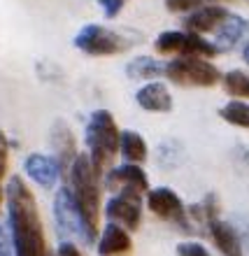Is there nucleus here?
I'll return each mask as SVG.
<instances>
[{"label": "nucleus", "mask_w": 249, "mask_h": 256, "mask_svg": "<svg viewBox=\"0 0 249 256\" xmlns=\"http://www.w3.org/2000/svg\"><path fill=\"white\" fill-rule=\"evenodd\" d=\"M138 108L144 112H154V114H166L172 110V94L163 82H147L144 86L138 88L135 94Z\"/></svg>", "instance_id": "obj_14"}, {"label": "nucleus", "mask_w": 249, "mask_h": 256, "mask_svg": "<svg viewBox=\"0 0 249 256\" xmlns=\"http://www.w3.org/2000/svg\"><path fill=\"white\" fill-rule=\"evenodd\" d=\"M102 184H105V189L114 191V194L144 196L152 189L147 180V172L138 163H124V166H116V168H110L102 175Z\"/></svg>", "instance_id": "obj_9"}, {"label": "nucleus", "mask_w": 249, "mask_h": 256, "mask_svg": "<svg viewBox=\"0 0 249 256\" xmlns=\"http://www.w3.org/2000/svg\"><path fill=\"white\" fill-rule=\"evenodd\" d=\"M242 61L249 66V42H247V44H244V47H242Z\"/></svg>", "instance_id": "obj_28"}, {"label": "nucleus", "mask_w": 249, "mask_h": 256, "mask_svg": "<svg viewBox=\"0 0 249 256\" xmlns=\"http://www.w3.org/2000/svg\"><path fill=\"white\" fill-rule=\"evenodd\" d=\"M119 154L126 163H144L147 161V142L138 130H122L119 133Z\"/></svg>", "instance_id": "obj_18"}, {"label": "nucleus", "mask_w": 249, "mask_h": 256, "mask_svg": "<svg viewBox=\"0 0 249 256\" xmlns=\"http://www.w3.org/2000/svg\"><path fill=\"white\" fill-rule=\"evenodd\" d=\"M72 44L86 56H116L133 47L128 38H124L122 33H116L112 28L100 26V24H86L74 35Z\"/></svg>", "instance_id": "obj_7"}, {"label": "nucleus", "mask_w": 249, "mask_h": 256, "mask_svg": "<svg viewBox=\"0 0 249 256\" xmlns=\"http://www.w3.org/2000/svg\"><path fill=\"white\" fill-rule=\"evenodd\" d=\"M0 256H14L12 240H10V230L5 224H0Z\"/></svg>", "instance_id": "obj_26"}, {"label": "nucleus", "mask_w": 249, "mask_h": 256, "mask_svg": "<svg viewBox=\"0 0 249 256\" xmlns=\"http://www.w3.org/2000/svg\"><path fill=\"white\" fill-rule=\"evenodd\" d=\"M68 189L72 194V200L86 224L98 233L100 222V198H102V172L94 166L88 154H77L74 163L68 170Z\"/></svg>", "instance_id": "obj_2"}, {"label": "nucleus", "mask_w": 249, "mask_h": 256, "mask_svg": "<svg viewBox=\"0 0 249 256\" xmlns=\"http://www.w3.org/2000/svg\"><path fill=\"white\" fill-rule=\"evenodd\" d=\"M249 30V21L244 19V16H240V14H233L228 12V16L224 19V24L219 28H216L214 33H216V47L222 49L224 47H230V44H236V42H240L247 35Z\"/></svg>", "instance_id": "obj_17"}, {"label": "nucleus", "mask_w": 249, "mask_h": 256, "mask_svg": "<svg viewBox=\"0 0 249 256\" xmlns=\"http://www.w3.org/2000/svg\"><path fill=\"white\" fill-rule=\"evenodd\" d=\"M119 126L114 122V114L110 110H96L88 116L86 124V140L88 147V158L94 161V166L100 170L102 175L112 168L116 154H119Z\"/></svg>", "instance_id": "obj_3"}, {"label": "nucleus", "mask_w": 249, "mask_h": 256, "mask_svg": "<svg viewBox=\"0 0 249 256\" xmlns=\"http://www.w3.org/2000/svg\"><path fill=\"white\" fill-rule=\"evenodd\" d=\"M154 49L161 56H200L210 61L222 52L214 42L191 30H166L154 40Z\"/></svg>", "instance_id": "obj_6"}, {"label": "nucleus", "mask_w": 249, "mask_h": 256, "mask_svg": "<svg viewBox=\"0 0 249 256\" xmlns=\"http://www.w3.org/2000/svg\"><path fill=\"white\" fill-rule=\"evenodd\" d=\"M56 256H82V252L77 250V244H74V242L61 240V244H58V254H56Z\"/></svg>", "instance_id": "obj_27"}, {"label": "nucleus", "mask_w": 249, "mask_h": 256, "mask_svg": "<svg viewBox=\"0 0 249 256\" xmlns=\"http://www.w3.org/2000/svg\"><path fill=\"white\" fill-rule=\"evenodd\" d=\"M54 222H56V230H58L61 240H68V242H74V244H84V247H91L98 240V233L82 216V212L74 205L72 194H70L68 186H61L54 196Z\"/></svg>", "instance_id": "obj_4"}, {"label": "nucleus", "mask_w": 249, "mask_h": 256, "mask_svg": "<svg viewBox=\"0 0 249 256\" xmlns=\"http://www.w3.org/2000/svg\"><path fill=\"white\" fill-rule=\"evenodd\" d=\"M98 254L100 256H122L126 252H130L133 240L128 236V230L124 226L114 222H108V226L102 228V233L98 236Z\"/></svg>", "instance_id": "obj_15"}, {"label": "nucleus", "mask_w": 249, "mask_h": 256, "mask_svg": "<svg viewBox=\"0 0 249 256\" xmlns=\"http://www.w3.org/2000/svg\"><path fill=\"white\" fill-rule=\"evenodd\" d=\"M5 205L14 256H49L38 200L21 175H12L5 182Z\"/></svg>", "instance_id": "obj_1"}, {"label": "nucleus", "mask_w": 249, "mask_h": 256, "mask_svg": "<svg viewBox=\"0 0 249 256\" xmlns=\"http://www.w3.org/2000/svg\"><path fill=\"white\" fill-rule=\"evenodd\" d=\"M222 2H228V0H163L166 10H168V12H175V14L194 12V10H198V7L222 5Z\"/></svg>", "instance_id": "obj_22"}, {"label": "nucleus", "mask_w": 249, "mask_h": 256, "mask_svg": "<svg viewBox=\"0 0 249 256\" xmlns=\"http://www.w3.org/2000/svg\"><path fill=\"white\" fill-rule=\"evenodd\" d=\"M144 196H147L149 212H154L163 222L177 224L184 230L194 233V226H191V219L186 214V208H184L182 198L177 196L175 189H170V186H156V189H149Z\"/></svg>", "instance_id": "obj_8"}, {"label": "nucleus", "mask_w": 249, "mask_h": 256, "mask_svg": "<svg viewBox=\"0 0 249 256\" xmlns=\"http://www.w3.org/2000/svg\"><path fill=\"white\" fill-rule=\"evenodd\" d=\"M108 222H114L126 230H138L142 222V196L138 194H114L105 202Z\"/></svg>", "instance_id": "obj_10"}, {"label": "nucleus", "mask_w": 249, "mask_h": 256, "mask_svg": "<svg viewBox=\"0 0 249 256\" xmlns=\"http://www.w3.org/2000/svg\"><path fill=\"white\" fill-rule=\"evenodd\" d=\"M52 138H49V144H52V152H54V158L61 168L63 177L68 175L70 166L77 158V144H74V135L70 130V126L66 124V119H56L54 126H52Z\"/></svg>", "instance_id": "obj_11"}, {"label": "nucleus", "mask_w": 249, "mask_h": 256, "mask_svg": "<svg viewBox=\"0 0 249 256\" xmlns=\"http://www.w3.org/2000/svg\"><path fill=\"white\" fill-rule=\"evenodd\" d=\"M24 172H26L38 186H42V189H47V191L54 189L56 184H58V180L63 177L56 158L54 156H47V154H30L26 161H24Z\"/></svg>", "instance_id": "obj_12"}, {"label": "nucleus", "mask_w": 249, "mask_h": 256, "mask_svg": "<svg viewBox=\"0 0 249 256\" xmlns=\"http://www.w3.org/2000/svg\"><path fill=\"white\" fill-rule=\"evenodd\" d=\"M226 16H228V10L224 5H205L194 10V12H188V16H184L182 26L184 30H191V33H198V35L214 33L216 28L224 24Z\"/></svg>", "instance_id": "obj_13"}, {"label": "nucleus", "mask_w": 249, "mask_h": 256, "mask_svg": "<svg viewBox=\"0 0 249 256\" xmlns=\"http://www.w3.org/2000/svg\"><path fill=\"white\" fill-rule=\"evenodd\" d=\"M163 77L177 86H216L222 82V70L200 56H177L172 61L166 63Z\"/></svg>", "instance_id": "obj_5"}, {"label": "nucleus", "mask_w": 249, "mask_h": 256, "mask_svg": "<svg viewBox=\"0 0 249 256\" xmlns=\"http://www.w3.org/2000/svg\"><path fill=\"white\" fill-rule=\"evenodd\" d=\"M219 114H222V119L226 124H230V126L249 128V102L230 100V102H226V105L219 110Z\"/></svg>", "instance_id": "obj_21"}, {"label": "nucleus", "mask_w": 249, "mask_h": 256, "mask_svg": "<svg viewBox=\"0 0 249 256\" xmlns=\"http://www.w3.org/2000/svg\"><path fill=\"white\" fill-rule=\"evenodd\" d=\"M177 256H212L200 242H180L177 244Z\"/></svg>", "instance_id": "obj_24"}, {"label": "nucleus", "mask_w": 249, "mask_h": 256, "mask_svg": "<svg viewBox=\"0 0 249 256\" xmlns=\"http://www.w3.org/2000/svg\"><path fill=\"white\" fill-rule=\"evenodd\" d=\"M7 163H10V138L0 128V208L5 200V177H7Z\"/></svg>", "instance_id": "obj_23"}, {"label": "nucleus", "mask_w": 249, "mask_h": 256, "mask_svg": "<svg viewBox=\"0 0 249 256\" xmlns=\"http://www.w3.org/2000/svg\"><path fill=\"white\" fill-rule=\"evenodd\" d=\"M98 5L102 7V14H105L108 19H116V16L122 14L126 0H98Z\"/></svg>", "instance_id": "obj_25"}, {"label": "nucleus", "mask_w": 249, "mask_h": 256, "mask_svg": "<svg viewBox=\"0 0 249 256\" xmlns=\"http://www.w3.org/2000/svg\"><path fill=\"white\" fill-rule=\"evenodd\" d=\"M219 84H222L224 91H226L230 98H236V100L249 98V74L242 72V70H228V72H224Z\"/></svg>", "instance_id": "obj_20"}, {"label": "nucleus", "mask_w": 249, "mask_h": 256, "mask_svg": "<svg viewBox=\"0 0 249 256\" xmlns=\"http://www.w3.org/2000/svg\"><path fill=\"white\" fill-rule=\"evenodd\" d=\"M208 230L212 240H214L216 250L224 256H242V242L238 238V230L230 226L228 222H222L219 216L208 224Z\"/></svg>", "instance_id": "obj_16"}, {"label": "nucleus", "mask_w": 249, "mask_h": 256, "mask_svg": "<svg viewBox=\"0 0 249 256\" xmlns=\"http://www.w3.org/2000/svg\"><path fill=\"white\" fill-rule=\"evenodd\" d=\"M163 68L166 61H158L154 56H135L133 61H128L126 66V74L130 80H156L163 77Z\"/></svg>", "instance_id": "obj_19"}]
</instances>
